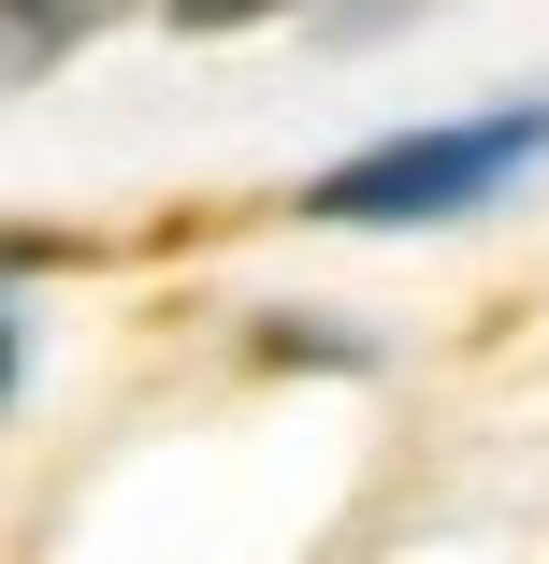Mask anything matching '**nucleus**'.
<instances>
[{"label":"nucleus","instance_id":"f257e3e1","mask_svg":"<svg viewBox=\"0 0 549 564\" xmlns=\"http://www.w3.org/2000/svg\"><path fill=\"white\" fill-rule=\"evenodd\" d=\"M549 160V101H506V117H463V131H391L362 160H333L304 188L318 232H419V217H477L506 174Z\"/></svg>","mask_w":549,"mask_h":564},{"label":"nucleus","instance_id":"f03ea898","mask_svg":"<svg viewBox=\"0 0 549 564\" xmlns=\"http://www.w3.org/2000/svg\"><path fill=\"white\" fill-rule=\"evenodd\" d=\"M261 15H289V0H174V30H261Z\"/></svg>","mask_w":549,"mask_h":564}]
</instances>
